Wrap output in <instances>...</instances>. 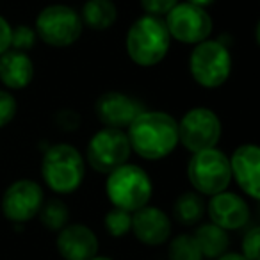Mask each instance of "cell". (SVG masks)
Wrapping results in <instances>:
<instances>
[{
    "instance_id": "26",
    "label": "cell",
    "mask_w": 260,
    "mask_h": 260,
    "mask_svg": "<svg viewBox=\"0 0 260 260\" xmlns=\"http://www.w3.org/2000/svg\"><path fill=\"white\" fill-rule=\"evenodd\" d=\"M16 109H18L16 98L9 91L0 89V128H4L13 121V118L16 116Z\"/></svg>"
},
{
    "instance_id": "8",
    "label": "cell",
    "mask_w": 260,
    "mask_h": 260,
    "mask_svg": "<svg viewBox=\"0 0 260 260\" xmlns=\"http://www.w3.org/2000/svg\"><path fill=\"white\" fill-rule=\"evenodd\" d=\"M130 153H132V148H130V141L125 130L104 126L102 130L94 132L87 141L84 160H87L94 171L107 175L112 170L128 162Z\"/></svg>"
},
{
    "instance_id": "18",
    "label": "cell",
    "mask_w": 260,
    "mask_h": 260,
    "mask_svg": "<svg viewBox=\"0 0 260 260\" xmlns=\"http://www.w3.org/2000/svg\"><path fill=\"white\" fill-rule=\"evenodd\" d=\"M192 237H194L203 258L216 260L228 251V244H230L228 232L219 228L217 224L210 223V221L200 224L194 230V234H192Z\"/></svg>"
},
{
    "instance_id": "14",
    "label": "cell",
    "mask_w": 260,
    "mask_h": 260,
    "mask_svg": "<svg viewBox=\"0 0 260 260\" xmlns=\"http://www.w3.org/2000/svg\"><path fill=\"white\" fill-rule=\"evenodd\" d=\"M232 178L251 200L260 198V150L256 145H241L230 159Z\"/></svg>"
},
{
    "instance_id": "13",
    "label": "cell",
    "mask_w": 260,
    "mask_h": 260,
    "mask_svg": "<svg viewBox=\"0 0 260 260\" xmlns=\"http://www.w3.org/2000/svg\"><path fill=\"white\" fill-rule=\"evenodd\" d=\"M205 212L210 223L217 224L223 230H241L249 221V205L242 196L230 191H221L210 196L205 203Z\"/></svg>"
},
{
    "instance_id": "1",
    "label": "cell",
    "mask_w": 260,
    "mask_h": 260,
    "mask_svg": "<svg viewBox=\"0 0 260 260\" xmlns=\"http://www.w3.org/2000/svg\"><path fill=\"white\" fill-rule=\"evenodd\" d=\"M130 148L146 160H160L178 145V123L164 111H143L126 126Z\"/></svg>"
},
{
    "instance_id": "24",
    "label": "cell",
    "mask_w": 260,
    "mask_h": 260,
    "mask_svg": "<svg viewBox=\"0 0 260 260\" xmlns=\"http://www.w3.org/2000/svg\"><path fill=\"white\" fill-rule=\"evenodd\" d=\"M38 34L34 27L30 25H18L11 30V48L20 52H29L36 45Z\"/></svg>"
},
{
    "instance_id": "2",
    "label": "cell",
    "mask_w": 260,
    "mask_h": 260,
    "mask_svg": "<svg viewBox=\"0 0 260 260\" xmlns=\"http://www.w3.org/2000/svg\"><path fill=\"white\" fill-rule=\"evenodd\" d=\"M171 47V36L164 18L143 15L128 27L125 48L130 61L143 68H152L166 59Z\"/></svg>"
},
{
    "instance_id": "21",
    "label": "cell",
    "mask_w": 260,
    "mask_h": 260,
    "mask_svg": "<svg viewBox=\"0 0 260 260\" xmlns=\"http://www.w3.org/2000/svg\"><path fill=\"white\" fill-rule=\"evenodd\" d=\"M38 217H40L41 224L47 226L48 230L59 232L61 228H64L68 224L70 210L64 202L54 198V200H48V202H43L40 212H38Z\"/></svg>"
},
{
    "instance_id": "11",
    "label": "cell",
    "mask_w": 260,
    "mask_h": 260,
    "mask_svg": "<svg viewBox=\"0 0 260 260\" xmlns=\"http://www.w3.org/2000/svg\"><path fill=\"white\" fill-rule=\"evenodd\" d=\"M45 202L43 189L38 182L22 178L6 189L2 196V212L13 223H27L34 219Z\"/></svg>"
},
{
    "instance_id": "25",
    "label": "cell",
    "mask_w": 260,
    "mask_h": 260,
    "mask_svg": "<svg viewBox=\"0 0 260 260\" xmlns=\"http://www.w3.org/2000/svg\"><path fill=\"white\" fill-rule=\"evenodd\" d=\"M258 248H260V228L253 226L246 232L244 239H242L241 255L248 260H260L258 258Z\"/></svg>"
},
{
    "instance_id": "30",
    "label": "cell",
    "mask_w": 260,
    "mask_h": 260,
    "mask_svg": "<svg viewBox=\"0 0 260 260\" xmlns=\"http://www.w3.org/2000/svg\"><path fill=\"white\" fill-rule=\"evenodd\" d=\"M216 260H248V258H244V256L241 255V253H224V255H221L219 258H216Z\"/></svg>"
},
{
    "instance_id": "32",
    "label": "cell",
    "mask_w": 260,
    "mask_h": 260,
    "mask_svg": "<svg viewBox=\"0 0 260 260\" xmlns=\"http://www.w3.org/2000/svg\"><path fill=\"white\" fill-rule=\"evenodd\" d=\"M89 260H112L111 256H100V255H96V256H93V258H89Z\"/></svg>"
},
{
    "instance_id": "6",
    "label": "cell",
    "mask_w": 260,
    "mask_h": 260,
    "mask_svg": "<svg viewBox=\"0 0 260 260\" xmlns=\"http://www.w3.org/2000/svg\"><path fill=\"white\" fill-rule=\"evenodd\" d=\"M187 178L198 194L214 196L226 191L232 182L230 159L217 148L192 153L187 164Z\"/></svg>"
},
{
    "instance_id": "29",
    "label": "cell",
    "mask_w": 260,
    "mask_h": 260,
    "mask_svg": "<svg viewBox=\"0 0 260 260\" xmlns=\"http://www.w3.org/2000/svg\"><path fill=\"white\" fill-rule=\"evenodd\" d=\"M59 123H61V126H64L66 130H73L80 125V118L77 112L62 111L61 114H59Z\"/></svg>"
},
{
    "instance_id": "19",
    "label": "cell",
    "mask_w": 260,
    "mask_h": 260,
    "mask_svg": "<svg viewBox=\"0 0 260 260\" xmlns=\"http://www.w3.org/2000/svg\"><path fill=\"white\" fill-rule=\"evenodd\" d=\"M80 20L84 27L93 30H107L118 20V8L112 0H86Z\"/></svg>"
},
{
    "instance_id": "7",
    "label": "cell",
    "mask_w": 260,
    "mask_h": 260,
    "mask_svg": "<svg viewBox=\"0 0 260 260\" xmlns=\"http://www.w3.org/2000/svg\"><path fill=\"white\" fill-rule=\"evenodd\" d=\"M34 30L43 43L54 48H66L80 38L84 23L73 8L66 4H50L36 16Z\"/></svg>"
},
{
    "instance_id": "16",
    "label": "cell",
    "mask_w": 260,
    "mask_h": 260,
    "mask_svg": "<svg viewBox=\"0 0 260 260\" xmlns=\"http://www.w3.org/2000/svg\"><path fill=\"white\" fill-rule=\"evenodd\" d=\"M139 242L146 246H160L171 235V219L164 210L145 205L132 212V230Z\"/></svg>"
},
{
    "instance_id": "3",
    "label": "cell",
    "mask_w": 260,
    "mask_h": 260,
    "mask_svg": "<svg viewBox=\"0 0 260 260\" xmlns=\"http://www.w3.org/2000/svg\"><path fill=\"white\" fill-rule=\"evenodd\" d=\"M41 177L47 187L57 194H72L82 185L86 160L75 146L57 143L47 148L41 160Z\"/></svg>"
},
{
    "instance_id": "12",
    "label": "cell",
    "mask_w": 260,
    "mask_h": 260,
    "mask_svg": "<svg viewBox=\"0 0 260 260\" xmlns=\"http://www.w3.org/2000/svg\"><path fill=\"white\" fill-rule=\"evenodd\" d=\"M145 111V105L138 98L121 91H107L100 94L94 104V112L100 123L109 128H126L136 116Z\"/></svg>"
},
{
    "instance_id": "15",
    "label": "cell",
    "mask_w": 260,
    "mask_h": 260,
    "mask_svg": "<svg viewBox=\"0 0 260 260\" xmlns=\"http://www.w3.org/2000/svg\"><path fill=\"white\" fill-rule=\"evenodd\" d=\"M57 251L64 260H89L98 255V237L82 223L66 224L57 232Z\"/></svg>"
},
{
    "instance_id": "27",
    "label": "cell",
    "mask_w": 260,
    "mask_h": 260,
    "mask_svg": "<svg viewBox=\"0 0 260 260\" xmlns=\"http://www.w3.org/2000/svg\"><path fill=\"white\" fill-rule=\"evenodd\" d=\"M141 8L145 9V15H153V16H166L180 0H139Z\"/></svg>"
},
{
    "instance_id": "4",
    "label": "cell",
    "mask_w": 260,
    "mask_h": 260,
    "mask_svg": "<svg viewBox=\"0 0 260 260\" xmlns=\"http://www.w3.org/2000/svg\"><path fill=\"white\" fill-rule=\"evenodd\" d=\"M105 192L112 207L132 214L150 203L153 184L141 166L126 162L107 173Z\"/></svg>"
},
{
    "instance_id": "22",
    "label": "cell",
    "mask_w": 260,
    "mask_h": 260,
    "mask_svg": "<svg viewBox=\"0 0 260 260\" xmlns=\"http://www.w3.org/2000/svg\"><path fill=\"white\" fill-rule=\"evenodd\" d=\"M168 260H203L192 234H180L170 241Z\"/></svg>"
},
{
    "instance_id": "31",
    "label": "cell",
    "mask_w": 260,
    "mask_h": 260,
    "mask_svg": "<svg viewBox=\"0 0 260 260\" xmlns=\"http://www.w3.org/2000/svg\"><path fill=\"white\" fill-rule=\"evenodd\" d=\"M185 2H189V4H194V6H200V8H209L210 4H214L216 0H185Z\"/></svg>"
},
{
    "instance_id": "9",
    "label": "cell",
    "mask_w": 260,
    "mask_h": 260,
    "mask_svg": "<svg viewBox=\"0 0 260 260\" xmlns=\"http://www.w3.org/2000/svg\"><path fill=\"white\" fill-rule=\"evenodd\" d=\"M177 123L178 143L191 153L216 148L223 132L219 116L209 107L191 109Z\"/></svg>"
},
{
    "instance_id": "5",
    "label": "cell",
    "mask_w": 260,
    "mask_h": 260,
    "mask_svg": "<svg viewBox=\"0 0 260 260\" xmlns=\"http://www.w3.org/2000/svg\"><path fill=\"white\" fill-rule=\"evenodd\" d=\"M189 72L194 82L205 89L221 87L232 73V54L224 43L205 40L194 45L189 55Z\"/></svg>"
},
{
    "instance_id": "17",
    "label": "cell",
    "mask_w": 260,
    "mask_h": 260,
    "mask_svg": "<svg viewBox=\"0 0 260 260\" xmlns=\"http://www.w3.org/2000/svg\"><path fill=\"white\" fill-rule=\"evenodd\" d=\"M34 79V62L27 52L13 50L0 55V82L8 89H25Z\"/></svg>"
},
{
    "instance_id": "10",
    "label": "cell",
    "mask_w": 260,
    "mask_h": 260,
    "mask_svg": "<svg viewBox=\"0 0 260 260\" xmlns=\"http://www.w3.org/2000/svg\"><path fill=\"white\" fill-rule=\"evenodd\" d=\"M164 23L171 40H177L184 45H198L209 40L212 32V18L205 8L178 2L166 16Z\"/></svg>"
},
{
    "instance_id": "20",
    "label": "cell",
    "mask_w": 260,
    "mask_h": 260,
    "mask_svg": "<svg viewBox=\"0 0 260 260\" xmlns=\"http://www.w3.org/2000/svg\"><path fill=\"white\" fill-rule=\"evenodd\" d=\"M203 214H205V202L198 192H184L178 196L173 205L175 219L185 226L200 223Z\"/></svg>"
},
{
    "instance_id": "28",
    "label": "cell",
    "mask_w": 260,
    "mask_h": 260,
    "mask_svg": "<svg viewBox=\"0 0 260 260\" xmlns=\"http://www.w3.org/2000/svg\"><path fill=\"white\" fill-rule=\"evenodd\" d=\"M11 30L13 27L9 25V22L0 15V55L11 48Z\"/></svg>"
},
{
    "instance_id": "23",
    "label": "cell",
    "mask_w": 260,
    "mask_h": 260,
    "mask_svg": "<svg viewBox=\"0 0 260 260\" xmlns=\"http://www.w3.org/2000/svg\"><path fill=\"white\" fill-rule=\"evenodd\" d=\"M104 224L107 228L109 235H112V237H125L132 230V214L112 207L107 212V216H105Z\"/></svg>"
}]
</instances>
